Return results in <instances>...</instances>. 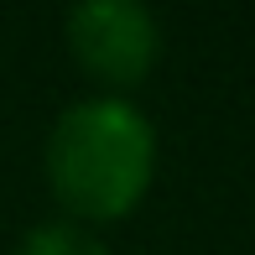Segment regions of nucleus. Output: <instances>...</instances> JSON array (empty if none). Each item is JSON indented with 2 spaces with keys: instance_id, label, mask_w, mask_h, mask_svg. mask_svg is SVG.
Returning <instances> with one entry per match:
<instances>
[{
  "instance_id": "f257e3e1",
  "label": "nucleus",
  "mask_w": 255,
  "mask_h": 255,
  "mask_svg": "<svg viewBox=\"0 0 255 255\" xmlns=\"http://www.w3.org/2000/svg\"><path fill=\"white\" fill-rule=\"evenodd\" d=\"M156 125L130 94H84L52 120L42 177L73 224H120L156 182Z\"/></svg>"
},
{
  "instance_id": "f03ea898",
  "label": "nucleus",
  "mask_w": 255,
  "mask_h": 255,
  "mask_svg": "<svg viewBox=\"0 0 255 255\" xmlns=\"http://www.w3.org/2000/svg\"><path fill=\"white\" fill-rule=\"evenodd\" d=\"M63 42L99 94H130L161 63V21L141 0H78L63 16Z\"/></svg>"
},
{
  "instance_id": "7ed1b4c3",
  "label": "nucleus",
  "mask_w": 255,
  "mask_h": 255,
  "mask_svg": "<svg viewBox=\"0 0 255 255\" xmlns=\"http://www.w3.org/2000/svg\"><path fill=\"white\" fill-rule=\"evenodd\" d=\"M16 255H110V245L94 235L89 224H73V219H42L21 235Z\"/></svg>"
}]
</instances>
